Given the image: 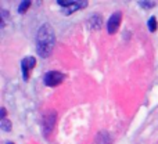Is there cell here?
Here are the masks:
<instances>
[{
	"instance_id": "5bb4252c",
	"label": "cell",
	"mask_w": 158,
	"mask_h": 144,
	"mask_svg": "<svg viewBox=\"0 0 158 144\" xmlns=\"http://www.w3.org/2000/svg\"><path fill=\"white\" fill-rule=\"evenodd\" d=\"M6 144H14V143H11V142H8V143H6Z\"/></svg>"
},
{
	"instance_id": "52a82bcc",
	"label": "cell",
	"mask_w": 158,
	"mask_h": 144,
	"mask_svg": "<svg viewBox=\"0 0 158 144\" xmlns=\"http://www.w3.org/2000/svg\"><path fill=\"white\" fill-rule=\"evenodd\" d=\"M101 24H103V18H101V15L94 14V15H92L89 18V25L92 27V29L98 31L101 28Z\"/></svg>"
},
{
	"instance_id": "8992f818",
	"label": "cell",
	"mask_w": 158,
	"mask_h": 144,
	"mask_svg": "<svg viewBox=\"0 0 158 144\" xmlns=\"http://www.w3.org/2000/svg\"><path fill=\"white\" fill-rule=\"evenodd\" d=\"M36 65V58L35 57H25L21 61V71H22V76H24V80L28 82L29 80V72L35 68Z\"/></svg>"
},
{
	"instance_id": "8fae6325",
	"label": "cell",
	"mask_w": 158,
	"mask_h": 144,
	"mask_svg": "<svg viewBox=\"0 0 158 144\" xmlns=\"http://www.w3.org/2000/svg\"><path fill=\"white\" fill-rule=\"evenodd\" d=\"M157 18L156 17H151L150 19H148V31H150V32H156L157 31Z\"/></svg>"
},
{
	"instance_id": "4fadbf2b",
	"label": "cell",
	"mask_w": 158,
	"mask_h": 144,
	"mask_svg": "<svg viewBox=\"0 0 158 144\" xmlns=\"http://www.w3.org/2000/svg\"><path fill=\"white\" fill-rule=\"evenodd\" d=\"M6 114H7V111H6V108L3 107V108H2V115H0V121H2V119H6Z\"/></svg>"
},
{
	"instance_id": "9c48e42d",
	"label": "cell",
	"mask_w": 158,
	"mask_h": 144,
	"mask_svg": "<svg viewBox=\"0 0 158 144\" xmlns=\"http://www.w3.org/2000/svg\"><path fill=\"white\" fill-rule=\"evenodd\" d=\"M11 128H13V125H11V122L8 119L0 121V129H2L3 132H11Z\"/></svg>"
},
{
	"instance_id": "277c9868",
	"label": "cell",
	"mask_w": 158,
	"mask_h": 144,
	"mask_svg": "<svg viewBox=\"0 0 158 144\" xmlns=\"http://www.w3.org/2000/svg\"><path fill=\"white\" fill-rule=\"evenodd\" d=\"M58 4L63 7V13L65 15H71L72 13L81 10V8H85L87 6V2H57Z\"/></svg>"
},
{
	"instance_id": "30bf717a",
	"label": "cell",
	"mask_w": 158,
	"mask_h": 144,
	"mask_svg": "<svg viewBox=\"0 0 158 144\" xmlns=\"http://www.w3.org/2000/svg\"><path fill=\"white\" fill-rule=\"evenodd\" d=\"M31 4H32V3H31L29 0H25V2H22L21 4H19V7H18V13L19 14H25L28 11V8L31 7Z\"/></svg>"
},
{
	"instance_id": "6da1fadb",
	"label": "cell",
	"mask_w": 158,
	"mask_h": 144,
	"mask_svg": "<svg viewBox=\"0 0 158 144\" xmlns=\"http://www.w3.org/2000/svg\"><path fill=\"white\" fill-rule=\"evenodd\" d=\"M56 44V35L53 28L49 24H43L36 33V50L38 54L43 58H47L52 54Z\"/></svg>"
},
{
	"instance_id": "3957f363",
	"label": "cell",
	"mask_w": 158,
	"mask_h": 144,
	"mask_svg": "<svg viewBox=\"0 0 158 144\" xmlns=\"http://www.w3.org/2000/svg\"><path fill=\"white\" fill-rule=\"evenodd\" d=\"M64 79H65V75H64V73H61L58 71H50V72H47L46 75H44L43 82H44L46 86L56 87V86H58V84L63 83Z\"/></svg>"
},
{
	"instance_id": "5b68a950",
	"label": "cell",
	"mask_w": 158,
	"mask_h": 144,
	"mask_svg": "<svg viewBox=\"0 0 158 144\" xmlns=\"http://www.w3.org/2000/svg\"><path fill=\"white\" fill-rule=\"evenodd\" d=\"M121 21H122V13H121V11H115V13L110 17L108 22H107V31H108L110 35L117 33V31L119 29Z\"/></svg>"
},
{
	"instance_id": "ba28073f",
	"label": "cell",
	"mask_w": 158,
	"mask_h": 144,
	"mask_svg": "<svg viewBox=\"0 0 158 144\" xmlns=\"http://www.w3.org/2000/svg\"><path fill=\"white\" fill-rule=\"evenodd\" d=\"M96 144H111V137L108 132H98L96 136Z\"/></svg>"
},
{
	"instance_id": "7a4b0ae2",
	"label": "cell",
	"mask_w": 158,
	"mask_h": 144,
	"mask_svg": "<svg viewBox=\"0 0 158 144\" xmlns=\"http://www.w3.org/2000/svg\"><path fill=\"white\" fill-rule=\"evenodd\" d=\"M43 122H42V126H43V134H50L53 132L56 126V121H57V112L50 109L46 114L43 115Z\"/></svg>"
},
{
	"instance_id": "7c38bea8",
	"label": "cell",
	"mask_w": 158,
	"mask_h": 144,
	"mask_svg": "<svg viewBox=\"0 0 158 144\" xmlns=\"http://www.w3.org/2000/svg\"><path fill=\"white\" fill-rule=\"evenodd\" d=\"M139 6L143 8H153L156 7V2H139Z\"/></svg>"
}]
</instances>
